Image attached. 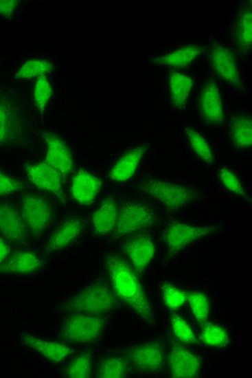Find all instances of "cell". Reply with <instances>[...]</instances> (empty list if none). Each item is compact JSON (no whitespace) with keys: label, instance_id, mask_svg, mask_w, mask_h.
Returning <instances> with one entry per match:
<instances>
[{"label":"cell","instance_id":"cb8c5ba5","mask_svg":"<svg viewBox=\"0 0 252 378\" xmlns=\"http://www.w3.org/2000/svg\"><path fill=\"white\" fill-rule=\"evenodd\" d=\"M94 345L79 347L71 357L58 368L60 377L88 378L93 375Z\"/></svg>","mask_w":252,"mask_h":378},{"label":"cell","instance_id":"f1b7e54d","mask_svg":"<svg viewBox=\"0 0 252 378\" xmlns=\"http://www.w3.org/2000/svg\"><path fill=\"white\" fill-rule=\"evenodd\" d=\"M201 52V46L187 44L154 56L150 60V63L172 68L184 67L192 64Z\"/></svg>","mask_w":252,"mask_h":378},{"label":"cell","instance_id":"7402d4cb","mask_svg":"<svg viewBox=\"0 0 252 378\" xmlns=\"http://www.w3.org/2000/svg\"><path fill=\"white\" fill-rule=\"evenodd\" d=\"M148 148V144L142 143L122 153L108 168L107 179L117 184L128 181L135 174Z\"/></svg>","mask_w":252,"mask_h":378},{"label":"cell","instance_id":"ba28073f","mask_svg":"<svg viewBox=\"0 0 252 378\" xmlns=\"http://www.w3.org/2000/svg\"><path fill=\"white\" fill-rule=\"evenodd\" d=\"M222 228L219 224H200L176 219L165 223L160 234L163 261L170 262L192 244L216 234Z\"/></svg>","mask_w":252,"mask_h":378},{"label":"cell","instance_id":"4fadbf2b","mask_svg":"<svg viewBox=\"0 0 252 378\" xmlns=\"http://www.w3.org/2000/svg\"><path fill=\"white\" fill-rule=\"evenodd\" d=\"M0 235L14 249L32 247L19 203L10 197L0 199Z\"/></svg>","mask_w":252,"mask_h":378},{"label":"cell","instance_id":"f35d334b","mask_svg":"<svg viewBox=\"0 0 252 378\" xmlns=\"http://www.w3.org/2000/svg\"><path fill=\"white\" fill-rule=\"evenodd\" d=\"M14 1H0V13H10L14 8Z\"/></svg>","mask_w":252,"mask_h":378},{"label":"cell","instance_id":"5b68a950","mask_svg":"<svg viewBox=\"0 0 252 378\" xmlns=\"http://www.w3.org/2000/svg\"><path fill=\"white\" fill-rule=\"evenodd\" d=\"M19 194V203L31 243L38 245L58 219L56 202L34 189Z\"/></svg>","mask_w":252,"mask_h":378},{"label":"cell","instance_id":"30bf717a","mask_svg":"<svg viewBox=\"0 0 252 378\" xmlns=\"http://www.w3.org/2000/svg\"><path fill=\"white\" fill-rule=\"evenodd\" d=\"M17 344L46 364L58 368L79 348L30 331H23L18 335Z\"/></svg>","mask_w":252,"mask_h":378},{"label":"cell","instance_id":"d6986e66","mask_svg":"<svg viewBox=\"0 0 252 378\" xmlns=\"http://www.w3.org/2000/svg\"><path fill=\"white\" fill-rule=\"evenodd\" d=\"M119 200L112 194L103 197L89 216V234L92 239L106 237L113 231L117 220Z\"/></svg>","mask_w":252,"mask_h":378},{"label":"cell","instance_id":"d590c367","mask_svg":"<svg viewBox=\"0 0 252 378\" xmlns=\"http://www.w3.org/2000/svg\"><path fill=\"white\" fill-rule=\"evenodd\" d=\"M47 69V65L45 63L39 61L33 63L30 62L20 69L18 75L21 77H28L32 75L38 74L46 71Z\"/></svg>","mask_w":252,"mask_h":378},{"label":"cell","instance_id":"e0dca14e","mask_svg":"<svg viewBox=\"0 0 252 378\" xmlns=\"http://www.w3.org/2000/svg\"><path fill=\"white\" fill-rule=\"evenodd\" d=\"M102 188L101 179L93 172L78 168L69 177L67 194L82 208L91 206L97 200Z\"/></svg>","mask_w":252,"mask_h":378},{"label":"cell","instance_id":"44dd1931","mask_svg":"<svg viewBox=\"0 0 252 378\" xmlns=\"http://www.w3.org/2000/svg\"><path fill=\"white\" fill-rule=\"evenodd\" d=\"M194 79L185 73L171 71L166 76L164 92L168 105L176 111L185 110L190 100Z\"/></svg>","mask_w":252,"mask_h":378},{"label":"cell","instance_id":"ac0fdd59","mask_svg":"<svg viewBox=\"0 0 252 378\" xmlns=\"http://www.w3.org/2000/svg\"><path fill=\"white\" fill-rule=\"evenodd\" d=\"M120 252L136 272L139 275H143L154 259L156 245L151 236L147 234H135L123 240Z\"/></svg>","mask_w":252,"mask_h":378},{"label":"cell","instance_id":"4dcf8cb0","mask_svg":"<svg viewBox=\"0 0 252 378\" xmlns=\"http://www.w3.org/2000/svg\"><path fill=\"white\" fill-rule=\"evenodd\" d=\"M29 188L25 179L0 166V199L21 194Z\"/></svg>","mask_w":252,"mask_h":378},{"label":"cell","instance_id":"83f0119b","mask_svg":"<svg viewBox=\"0 0 252 378\" xmlns=\"http://www.w3.org/2000/svg\"><path fill=\"white\" fill-rule=\"evenodd\" d=\"M185 145L192 155L204 166L211 167L215 162V156L206 137L197 129L185 126L183 129Z\"/></svg>","mask_w":252,"mask_h":378},{"label":"cell","instance_id":"9c48e42d","mask_svg":"<svg viewBox=\"0 0 252 378\" xmlns=\"http://www.w3.org/2000/svg\"><path fill=\"white\" fill-rule=\"evenodd\" d=\"M31 147V127L10 101L0 100V152Z\"/></svg>","mask_w":252,"mask_h":378},{"label":"cell","instance_id":"7c38bea8","mask_svg":"<svg viewBox=\"0 0 252 378\" xmlns=\"http://www.w3.org/2000/svg\"><path fill=\"white\" fill-rule=\"evenodd\" d=\"M49 261L32 247L14 249L0 267V276L38 278L47 271Z\"/></svg>","mask_w":252,"mask_h":378},{"label":"cell","instance_id":"836d02e7","mask_svg":"<svg viewBox=\"0 0 252 378\" xmlns=\"http://www.w3.org/2000/svg\"><path fill=\"white\" fill-rule=\"evenodd\" d=\"M202 338L206 344L219 346L226 342L227 336L222 328L215 325H209L204 329L202 333Z\"/></svg>","mask_w":252,"mask_h":378},{"label":"cell","instance_id":"74e56055","mask_svg":"<svg viewBox=\"0 0 252 378\" xmlns=\"http://www.w3.org/2000/svg\"><path fill=\"white\" fill-rule=\"evenodd\" d=\"M13 249L12 246L0 235V267L8 258Z\"/></svg>","mask_w":252,"mask_h":378},{"label":"cell","instance_id":"3957f363","mask_svg":"<svg viewBox=\"0 0 252 378\" xmlns=\"http://www.w3.org/2000/svg\"><path fill=\"white\" fill-rule=\"evenodd\" d=\"M133 188L163 210L175 213L204 199L203 192L192 185L159 177L146 175L133 183Z\"/></svg>","mask_w":252,"mask_h":378},{"label":"cell","instance_id":"ffe728a7","mask_svg":"<svg viewBox=\"0 0 252 378\" xmlns=\"http://www.w3.org/2000/svg\"><path fill=\"white\" fill-rule=\"evenodd\" d=\"M251 2L246 1L237 10L229 27V37L234 51L246 57L251 46Z\"/></svg>","mask_w":252,"mask_h":378},{"label":"cell","instance_id":"8d00e7d4","mask_svg":"<svg viewBox=\"0 0 252 378\" xmlns=\"http://www.w3.org/2000/svg\"><path fill=\"white\" fill-rule=\"evenodd\" d=\"M49 93V85L46 80L44 79L40 80L36 85L35 92L36 102L38 103L40 107H43L45 105Z\"/></svg>","mask_w":252,"mask_h":378},{"label":"cell","instance_id":"6da1fadb","mask_svg":"<svg viewBox=\"0 0 252 378\" xmlns=\"http://www.w3.org/2000/svg\"><path fill=\"white\" fill-rule=\"evenodd\" d=\"M103 273L122 305L147 324H154L152 304L129 261L120 252L107 250L102 258Z\"/></svg>","mask_w":252,"mask_h":378},{"label":"cell","instance_id":"8992f818","mask_svg":"<svg viewBox=\"0 0 252 378\" xmlns=\"http://www.w3.org/2000/svg\"><path fill=\"white\" fill-rule=\"evenodd\" d=\"M108 320L107 315H62L58 317L54 336L76 347L94 345L103 336Z\"/></svg>","mask_w":252,"mask_h":378},{"label":"cell","instance_id":"5bb4252c","mask_svg":"<svg viewBox=\"0 0 252 378\" xmlns=\"http://www.w3.org/2000/svg\"><path fill=\"white\" fill-rule=\"evenodd\" d=\"M196 110L202 122L209 126H221L225 113L218 85L207 80L201 85L196 100Z\"/></svg>","mask_w":252,"mask_h":378},{"label":"cell","instance_id":"52a82bcc","mask_svg":"<svg viewBox=\"0 0 252 378\" xmlns=\"http://www.w3.org/2000/svg\"><path fill=\"white\" fill-rule=\"evenodd\" d=\"M159 211L151 203L136 198L119 201L116 225L108 237L111 243L120 242L137 232L159 225Z\"/></svg>","mask_w":252,"mask_h":378},{"label":"cell","instance_id":"7a4b0ae2","mask_svg":"<svg viewBox=\"0 0 252 378\" xmlns=\"http://www.w3.org/2000/svg\"><path fill=\"white\" fill-rule=\"evenodd\" d=\"M122 306L103 273L81 282L56 301L49 311L57 317L68 313L108 315Z\"/></svg>","mask_w":252,"mask_h":378},{"label":"cell","instance_id":"1f68e13d","mask_svg":"<svg viewBox=\"0 0 252 378\" xmlns=\"http://www.w3.org/2000/svg\"><path fill=\"white\" fill-rule=\"evenodd\" d=\"M187 300L192 311L198 322L204 324L209 313V302L207 297L201 293H191Z\"/></svg>","mask_w":252,"mask_h":378},{"label":"cell","instance_id":"8fae6325","mask_svg":"<svg viewBox=\"0 0 252 378\" xmlns=\"http://www.w3.org/2000/svg\"><path fill=\"white\" fill-rule=\"evenodd\" d=\"M23 171L30 188L51 198L65 206L68 199L66 179L45 160L24 164Z\"/></svg>","mask_w":252,"mask_h":378},{"label":"cell","instance_id":"f546056e","mask_svg":"<svg viewBox=\"0 0 252 378\" xmlns=\"http://www.w3.org/2000/svg\"><path fill=\"white\" fill-rule=\"evenodd\" d=\"M216 177L222 187L232 194L245 200H249V194L237 174L229 167H220Z\"/></svg>","mask_w":252,"mask_h":378},{"label":"cell","instance_id":"e575fe53","mask_svg":"<svg viewBox=\"0 0 252 378\" xmlns=\"http://www.w3.org/2000/svg\"><path fill=\"white\" fill-rule=\"evenodd\" d=\"M172 326L176 335L182 341L192 343L195 337L189 325L179 316L174 315L172 318Z\"/></svg>","mask_w":252,"mask_h":378},{"label":"cell","instance_id":"2e32d148","mask_svg":"<svg viewBox=\"0 0 252 378\" xmlns=\"http://www.w3.org/2000/svg\"><path fill=\"white\" fill-rule=\"evenodd\" d=\"M207 60L210 68L220 80L232 88H241L238 63L227 47L221 43L213 42L209 46Z\"/></svg>","mask_w":252,"mask_h":378},{"label":"cell","instance_id":"603a6c76","mask_svg":"<svg viewBox=\"0 0 252 378\" xmlns=\"http://www.w3.org/2000/svg\"><path fill=\"white\" fill-rule=\"evenodd\" d=\"M46 152L44 160L58 170L66 179L76 169L72 153L60 137L52 133L44 134Z\"/></svg>","mask_w":252,"mask_h":378},{"label":"cell","instance_id":"9a60e30c","mask_svg":"<svg viewBox=\"0 0 252 378\" xmlns=\"http://www.w3.org/2000/svg\"><path fill=\"white\" fill-rule=\"evenodd\" d=\"M131 370L152 373L163 367L164 351L159 341L128 346L122 349Z\"/></svg>","mask_w":252,"mask_h":378},{"label":"cell","instance_id":"d6a6232c","mask_svg":"<svg viewBox=\"0 0 252 378\" xmlns=\"http://www.w3.org/2000/svg\"><path fill=\"white\" fill-rule=\"evenodd\" d=\"M161 289L163 300L168 307L177 309L184 304L186 296L180 290L168 284L164 285Z\"/></svg>","mask_w":252,"mask_h":378},{"label":"cell","instance_id":"4316f807","mask_svg":"<svg viewBox=\"0 0 252 378\" xmlns=\"http://www.w3.org/2000/svg\"><path fill=\"white\" fill-rule=\"evenodd\" d=\"M200 366L199 358L192 351L179 345H174L171 348L169 366L172 377H196L200 370Z\"/></svg>","mask_w":252,"mask_h":378},{"label":"cell","instance_id":"484cf974","mask_svg":"<svg viewBox=\"0 0 252 378\" xmlns=\"http://www.w3.org/2000/svg\"><path fill=\"white\" fill-rule=\"evenodd\" d=\"M251 118L248 112L240 111L233 115L227 128V140L231 146L240 151L251 148Z\"/></svg>","mask_w":252,"mask_h":378},{"label":"cell","instance_id":"277c9868","mask_svg":"<svg viewBox=\"0 0 252 378\" xmlns=\"http://www.w3.org/2000/svg\"><path fill=\"white\" fill-rule=\"evenodd\" d=\"M89 228V216L78 212L65 214L56 220L38 249L49 260L59 258L81 245Z\"/></svg>","mask_w":252,"mask_h":378},{"label":"cell","instance_id":"d4e9b609","mask_svg":"<svg viewBox=\"0 0 252 378\" xmlns=\"http://www.w3.org/2000/svg\"><path fill=\"white\" fill-rule=\"evenodd\" d=\"M131 369L122 349L102 352L95 360V377L111 378L128 377Z\"/></svg>","mask_w":252,"mask_h":378}]
</instances>
